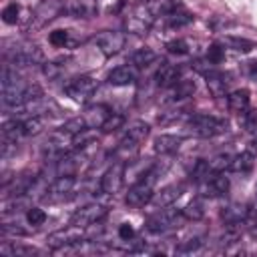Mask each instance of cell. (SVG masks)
Wrapping results in <instances>:
<instances>
[{"label":"cell","instance_id":"obj_1","mask_svg":"<svg viewBox=\"0 0 257 257\" xmlns=\"http://www.w3.org/2000/svg\"><path fill=\"white\" fill-rule=\"evenodd\" d=\"M187 133L199 139H211L217 135H223L227 131V122L223 118L217 116H209V114H193L187 124H185Z\"/></svg>","mask_w":257,"mask_h":257},{"label":"cell","instance_id":"obj_2","mask_svg":"<svg viewBox=\"0 0 257 257\" xmlns=\"http://www.w3.org/2000/svg\"><path fill=\"white\" fill-rule=\"evenodd\" d=\"M185 219L181 211L173 209L171 205L169 207H161L157 213H153L149 219H147V231L151 233H163L167 229H173V227H179V221Z\"/></svg>","mask_w":257,"mask_h":257},{"label":"cell","instance_id":"obj_3","mask_svg":"<svg viewBox=\"0 0 257 257\" xmlns=\"http://www.w3.org/2000/svg\"><path fill=\"white\" fill-rule=\"evenodd\" d=\"M155 22V12L151 10V6H145V4H139L137 8H133V12L124 18V28L126 32L131 34H147L149 28L153 26Z\"/></svg>","mask_w":257,"mask_h":257},{"label":"cell","instance_id":"obj_4","mask_svg":"<svg viewBox=\"0 0 257 257\" xmlns=\"http://www.w3.org/2000/svg\"><path fill=\"white\" fill-rule=\"evenodd\" d=\"M94 90H96V80L86 74L76 76L64 84V94L74 102H86L94 94Z\"/></svg>","mask_w":257,"mask_h":257},{"label":"cell","instance_id":"obj_5","mask_svg":"<svg viewBox=\"0 0 257 257\" xmlns=\"http://www.w3.org/2000/svg\"><path fill=\"white\" fill-rule=\"evenodd\" d=\"M124 177H126V165L114 161L100 177V191L104 195H116L124 185Z\"/></svg>","mask_w":257,"mask_h":257},{"label":"cell","instance_id":"obj_6","mask_svg":"<svg viewBox=\"0 0 257 257\" xmlns=\"http://www.w3.org/2000/svg\"><path fill=\"white\" fill-rule=\"evenodd\" d=\"M84 239V227H76V225H68L64 229H58L54 233H50L46 237V245L50 249H64L70 245H76Z\"/></svg>","mask_w":257,"mask_h":257},{"label":"cell","instance_id":"obj_7","mask_svg":"<svg viewBox=\"0 0 257 257\" xmlns=\"http://www.w3.org/2000/svg\"><path fill=\"white\" fill-rule=\"evenodd\" d=\"M106 213H108L106 205H102V203H88V205L80 207L78 211H74V215L70 217V223L76 225V227H84L86 229L90 225L100 223L106 217Z\"/></svg>","mask_w":257,"mask_h":257},{"label":"cell","instance_id":"obj_8","mask_svg":"<svg viewBox=\"0 0 257 257\" xmlns=\"http://www.w3.org/2000/svg\"><path fill=\"white\" fill-rule=\"evenodd\" d=\"M124 42H126V36L124 32H118V30H102L94 36V44L104 56L118 54L124 48Z\"/></svg>","mask_w":257,"mask_h":257},{"label":"cell","instance_id":"obj_9","mask_svg":"<svg viewBox=\"0 0 257 257\" xmlns=\"http://www.w3.org/2000/svg\"><path fill=\"white\" fill-rule=\"evenodd\" d=\"M76 185V177L74 175H60L52 181V185L46 189L44 201L48 203H56V201H66L72 199V189Z\"/></svg>","mask_w":257,"mask_h":257},{"label":"cell","instance_id":"obj_10","mask_svg":"<svg viewBox=\"0 0 257 257\" xmlns=\"http://www.w3.org/2000/svg\"><path fill=\"white\" fill-rule=\"evenodd\" d=\"M199 191L203 197H223L229 191V179L223 173H211L199 183Z\"/></svg>","mask_w":257,"mask_h":257},{"label":"cell","instance_id":"obj_11","mask_svg":"<svg viewBox=\"0 0 257 257\" xmlns=\"http://www.w3.org/2000/svg\"><path fill=\"white\" fill-rule=\"evenodd\" d=\"M32 185H34V175H18L14 177L12 181H6L2 185V195L4 197H24L26 193L32 191Z\"/></svg>","mask_w":257,"mask_h":257},{"label":"cell","instance_id":"obj_12","mask_svg":"<svg viewBox=\"0 0 257 257\" xmlns=\"http://www.w3.org/2000/svg\"><path fill=\"white\" fill-rule=\"evenodd\" d=\"M137 78H139V68L135 64H122L110 70L106 82L110 86H128V84H135Z\"/></svg>","mask_w":257,"mask_h":257},{"label":"cell","instance_id":"obj_13","mask_svg":"<svg viewBox=\"0 0 257 257\" xmlns=\"http://www.w3.org/2000/svg\"><path fill=\"white\" fill-rule=\"evenodd\" d=\"M183 191H185V185H183V183L167 185V187H163L161 191H157V193L153 195L151 203H153V207H155V209L169 207V205H173V203L183 195Z\"/></svg>","mask_w":257,"mask_h":257},{"label":"cell","instance_id":"obj_14","mask_svg":"<svg viewBox=\"0 0 257 257\" xmlns=\"http://www.w3.org/2000/svg\"><path fill=\"white\" fill-rule=\"evenodd\" d=\"M110 114H112V110L106 104H90L82 112V120H84L86 128H102V124L108 120Z\"/></svg>","mask_w":257,"mask_h":257},{"label":"cell","instance_id":"obj_15","mask_svg":"<svg viewBox=\"0 0 257 257\" xmlns=\"http://www.w3.org/2000/svg\"><path fill=\"white\" fill-rule=\"evenodd\" d=\"M181 80V70H179V66H175V64H169V62H161V66L157 68V72H155V84L159 86V88H171L173 84H177Z\"/></svg>","mask_w":257,"mask_h":257},{"label":"cell","instance_id":"obj_16","mask_svg":"<svg viewBox=\"0 0 257 257\" xmlns=\"http://www.w3.org/2000/svg\"><path fill=\"white\" fill-rule=\"evenodd\" d=\"M193 92H195V82L193 80H179L177 84L167 88V92L163 96V102L165 104H175V102L187 100L189 96H193Z\"/></svg>","mask_w":257,"mask_h":257},{"label":"cell","instance_id":"obj_17","mask_svg":"<svg viewBox=\"0 0 257 257\" xmlns=\"http://www.w3.org/2000/svg\"><path fill=\"white\" fill-rule=\"evenodd\" d=\"M64 10L74 18H92L98 10L96 0H66Z\"/></svg>","mask_w":257,"mask_h":257},{"label":"cell","instance_id":"obj_18","mask_svg":"<svg viewBox=\"0 0 257 257\" xmlns=\"http://www.w3.org/2000/svg\"><path fill=\"white\" fill-rule=\"evenodd\" d=\"M205 82H207V88H209V94L213 98H223L227 96V78L219 72V70H211L209 74H205Z\"/></svg>","mask_w":257,"mask_h":257},{"label":"cell","instance_id":"obj_19","mask_svg":"<svg viewBox=\"0 0 257 257\" xmlns=\"http://www.w3.org/2000/svg\"><path fill=\"white\" fill-rule=\"evenodd\" d=\"M249 213V207L247 205H241V203H229L227 207H223L221 211V219L225 221V225H241L245 221Z\"/></svg>","mask_w":257,"mask_h":257},{"label":"cell","instance_id":"obj_20","mask_svg":"<svg viewBox=\"0 0 257 257\" xmlns=\"http://www.w3.org/2000/svg\"><path fill=\"white\" fill-rule=\"evenodd\" d=\"M183 143V137H177V135H161L155 139V153L157 155H173Z\"/></svg>","mask_w":257,"mask_h":257},{"label":"cell","instance_id":"obj_21","mask_svg":"<svg viewBox=\"0 0 257 257\" xmlns=\"http://www.w3.org/2000/svg\"><path fill=\"white\" fill-rule=\"evenodd\" d=\"M227 106L235 114H239L245 108H249V90L247 88H237V90L229 92L227 94Z\"/></svg>","mask_w":257,"mask_h":257},{"label":"cell","instance_id":"obj_22","mask_svg":"<svg viewBox=\"0 0 257 257\" xmlns=\"http://www.w3.org/2000/svg\"><path fill=\"white\" fill-rule=\"evenodd\" d=\"M163 18H165V24H167L169 28H183V26H187V24H191V22L195 20V16H193L191 12H187V10H183L181 6L175 8L173 12L165 14Z\"/></svg>","mask_w":257,"mask_h":257},{"label":"cell","instance_id":"obj_23","mask_svg":"<svg viewBox=\"0 0 257 257\" xmlns=\"http://www.w3.org/2000/svg\"><path fill=\"white\" fill-rule=\"evenodd\" d=\"M255 155L251 153V151H243V153H239V155H235L233 157V161H231V171L233 173H241V175H245V173H249L251 169H253V165H255Z\"/></svg>","mask_w":257,"mask_h":257},{"label":"cell","instance_id":"obj_24","mask_svg":"<svg viewBox=\"0 0 257 257\" xmlns=\"http://www.w3.org/2000/svg\"><path fill=\"white\" fill-rule=\"evenodd\" d=\"M124 137L131 139L133 143L141 145V143H145V139L149 137V124H147L145 120H133V122L126 126V135H124Z\"/></svg>","mask_w":257,"mask_h":257},{"label":"cell","instance_id":"obj_25","mask_svg":"<svg viewBox=\"0 0 257 257\" xmlns=\"http://www.w3.org/2000/svg\"><path fill=\"white\" fill-rule=\"evenodd\" d=\"M157 60V54H155V50L153 48H139V50H135L133 52V56H131V64H135L137 68H147L149 64H153Z\"/></svg>","mask_w":257,"mask_h":257},{"label":"cell","instance_id":"obj_26","mask_svg":"<svg viewBox=\"0 0 257 257\" xmlns=\"http://www.w3.org/2000/svg\"><path fill=\"white\" fill-rule=\"evenodd\" d=\"M183 217L189 219V221H201L205 217V209H203V201L201 199H193L191 203H187L183 209H181Z\"/></svg>","mask_w":257,"mask_h":257},{"label":"cell","instance_id":"obj_27","mask_svg":"<svg viewBox=\"0 0 257 257\" xmlns=\"http://www.w3.org/2000/svg\"><path fill=\"white\" fill-rule=\"evenodd\" d=\"M239 126L247 133H255L257 131V108H245L243 112H239L237 118Z\"/></svg>","mask_w":257,"mask_h":257},{"label":"cell","instance_id":"obj_28","mask_svg":"<svg viewBox=\"0 0 257 257\" xmlns=\"http://www.w3.org/2000/svg\"><path fill=\"white\" fill-rule=\"evenodd\" d=\"M231 161H233V155H229V153H219V155H215L213 159H209L207 163H209L211 173H223L225 169L231 167Z\"/></svg>","mask_w":257,"mask_h":257},{"label":"cell","instance_id":"obj_29","mask_svg":"<svg viewBox=\"0 0 257 257\" xmlns=\"http://www.w3.org/2000/svg\"><path fill=\"white\" fill-rule=\"evenodd\" d=\"M40 131H42V118L40 116L22 118V133H24V137H34Z\"/></svg>","mask_w":257,"mask_h":257},{"label":"cell","instance_id":"obj_30","mask_svg":"<svg viewBox=\"0 0 257 257\" xmlns=\"http://www.w3.org/2000/svg\"><path fill=\"white\" fill-rule=\"evenodd\" d=\"M183 112H185V108H183V106H177V102H175V104H173V106H171L169 110L161 112L157 120H159L161 124H169V122H173V120L181 118V116H183Z\"/></svg>","mask_w":257,"mask_h":257},{"label":"cell","instance_id":"obj_31","mask_svg":"<svg viewBox=\"0 0 257 257\" xmlns=\"http://www.w3.org/2000/svg\"><path fill=\"white\" fill-rule=\"evenodd\" d=\"M191 179L193 181H197V183H201L205 177H209L211 175V169H209V163L207 161H197L195 165H193V169H191Z\"/></svg>","mask_w":257,"mask_h":257},{"label":"cell","instance_id":"obj_32","mask_svg":"<svg viewBox=\"0 0 257 257\" xmlns=\"http://www.w3.org/2000/svg\"><path fill=\"white\" fill-rule=\"evenodd\" d=\"M225 44L233 46L237 52H249V50L255 46L251 40H247V38H237V36H227V38H225Z\"/></svg>","mask_w":257,"mask_h":257},{"label":"cell","instance_id":"obj_33","mask_svg":"<svg viewBox=\"0 0 257 257\" xmlns=\"http://www.w3.org/2000/svg\"><path fill=\"white\" fill-rule=\"evenodd\" d=\"M26 221H28V225H32V227H40V225L46 221V213H44L40 207H30V209L26 211Z\"/></svg>","mask_w":257,"mask_h":257},{"label":"cell","instance_id":"obj_34","mask_svg":"<svg viewBox=\"0 0 257 257\" xmlns=\"http://www.w3.org/2000/svg\"><path fill=\"white\" fill-rule=\"evenodd\" d=\"M20 6L16 4V2H12V4H8L4 10H2V20L6 22V24H16L18 20H20Z\"/></svg>","mask_w":257,"mask_h":257},{"label":"cell","instance_id":"obj_35","mask_svg":"<svg viewBox=\"0 0 257 257\" xmlns=\"http://www.w3.org/2000/svg\"><path fill=\"white\" fill-rule=\"evenodd\" d=\"M122 124H124V116L118 114V112H112V114L108 116V120L102 124V131H104V133H114V131L120 128Z\"/></svg>","mask_w":257,"mask_h":257},{"label":"cell","instance_id":"obj_36","mask_svg":"<svg viewBox=\"0 0 257 257\" xmlns=\"http://www.w3.org/2000/svg\"><path fill=\"white\" fill-rule=\"evenodd\" d=\"M167 50H169L171 54H187V52H189V44H187V40L177 38V40L167 42Z\"/></svg>","mask_w":257,"mask_h":257},{"label":"cell","instance_id":"obj_37","mask_svg":"<svg viewBox=\"0 0 257 257\" xmlns=\"http://www.w3.org/2000/svg\"><path fill=\"white\" fill-rule=\"evenodd\" d=\"M207 58L213 62V64H221L225 60V48H221L219 44H211L209 50H207Z\"/></svg>","mask_w":257,"mask_h":257},{"label":"cell","instance_id":"obj_38","mask_svg":"<svg viewBox=\"0 0 257 257\" xmlns=\"http://www.w3.org/2000/svg\"><path fill=\"white\" fill-rule=\"evenodd\" d=\"M201 245H203V241H201L199 237H193V239L181 241V243L177 245V251H181V253H191V251H197Z\"/></svg>","mask_w":257,"mask_h":257},{"label":"cell","instance_id":"obj_39","mask_svg":"<svg viewBox=\"0 0 257 257\" xmlns=\"http://www.w3.org/2000/svg\"><path fill=\"white\" fill-rule=\"evenodd\" d=\"M42 74H44L48 80L58 78V74H60V64H56V62H42Z\"/></svg>","mask_w":257,"mask_h":257},{"label":"cell","instance_id":"obj_40","mask_svg":"<svg viewBox=\"0 0 257 257\" xmlns=\"http://www.w3.org/2000/svg\"><path fill=\"white\" fill-rule=\"evenodd\" d=\"M48 40L52 46H64L68 42V32L66 30H54V32H50Z\"/></svg>","mask_w":257,"mask_h":257},{"label":"cell","instance_id":"obj_41","mask_svg":"<svg viewBox=\"0 0 257 257\" xmlns=\"http://www.w3.org/2000/svg\"><path fill=\"white\" fill-rule=\"evenodd\" d=\"M133 237H135V229H133L128 223H120V225H118V239H122V241H133Z\"/></svg>","mask_w":257,"mask_h":257},{"label":"cell","instance_id":"obj_42","mask_svg":"<svg viewBox=\"0 0 257 257\" xmlns=\"http://www.w3.org/2000/svg\"><path fill=\"white\" fill-rule=\"evenodd\" d=\"M243 223L249 225V227L255 231V229H257V211H255V209H249V213H247V217H245Z\"/></svg>","mask_w":257,"mask_h":257},{"label":"cell","instance_id":"obj_43","mask_svg":"<svg viewBox=\"0 0 257 257\" xmlns=\"http://www.w3.org/2000/svg\"><path fill=\"white\" fill-rule=\"evenodd\" d=\"M249 151H251L253 155H257V137L251 139V143H249Z\"/></svg>","mask_w":257,"mask_h":257}]
</instances>
